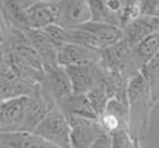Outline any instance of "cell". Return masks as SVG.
<instances>
[{
  "instance_id": "obj_1",
  "label": "cell",
  "mask_w": 159,
  "mask_h": 148,
  "mask_svg": "<svg viewBox=\"0 0 159 148\" xmlns=\"http://www.w3.org/2000/svg\"><path fill=\"white\" fill-rule=\"evenodd\" d=\"M127 97V126L136 148L144 146L149 127L151 112L155 104L152 101L148 83L141 72L129 81L126 89Z\"/></svg>"
},
{
  "instance_id": "obj_2",
  "label": "cell",
  "mask_w": 159,
  "mask_h": 148,
  "mask_svg": "<svg viewBox=\"0 0 159 148\" xmlns=\"http://www.w3.org/2000/svg\"><path fill=\"white\" fill-rule=\"evenodd\" d=\"M100 64L105 71L119 72L127 81H130L141 71L133 57V46L123 38L115 42L114 44L101 49Z\"/></svg>"
},
{
  "instance_id": "obj_3",
  "label": "cell",
  "mask_w": 159,
  "mask_h": 148,
  "mask_svg": "<svg viewBox=\"0 0 159 148\" xmlns=\"http://www.w3.org/2000/svg\"><path fill=\"white\" fill-rule=\"evenodd\" d=\"M33 132L56 148H71V127L68 118L56 104L50 108Z\"/></svg>"
},
{
  "instance_id": "obj_4",
  "label": "cell",
  "mask_w": 159,
  "mask_h": 148,
  "mask_svg": "<svg viewBox=\"0 0 159 148\" xmlns=\"http://www.w3.org/2000/svg\"><path fill=\"white\" fill-rule=\"evenodd\" d=\"M71 127V147L75 148H91L94 141L102 133H107L98 122V119L86 118L79 115H66Z\"/></svg>"
},
{
  "instance_id": "obj_5",
  "label": "cell",
  "mask_w": 159,
  "mask_h": 148,
  "mask_svg": "<svg viewBox=\"0 0 159 148\" xmlns=\"http://www.w3.org/2000/svg\"><path fill=\"white\" fill-rule=\"evenodd\" d=\"M71 81L73 93H87L102 82L105 71L100 62H86L64 67Z\"/></svg>"
},
{
  "instance_id": "obj_6",
  "label": "cell",
  "mask_w": 159,
  "mask_h": 148,
  "mask_svg": "<svg viewBox=\"0 0 159 148\" xmlns=\"http://www.w3.org/2000/svg\"><path fill=\"white\" fill-rule=\"evenodd\" d=\"M101 49H94L78 43H57V62L61 67L86 62H100Z\"/></svg>"
},
{
  "instance_id": "obj_7",
  "label": "cell",
  "mask_w": 159,
  "mask_h": 148,
  "mask_svg": "<svg viewBox=\"0 0 159 148\" xmlns=\"http://www.w3.org/2000/svg\"><path fill=\"white\" fill-rule=\"evenodd\" d=\"M91 20L87 0H58L57 25L62 28H78Z\"/></svg>"
},
{
  "instance_id": "obj_8",
  "label": "cell",
  "mask_w": 159,
  "mask_h": 148,
  "mask_svg": "<svg viewBox=\"0 0 159 148\" xmlns=\"http://www.w3.org/2000/svg\"><path fill=\"white\" fill-rule=\"evenodd\" d=\"M54 101L48 97L47 94L39 89L28 95L25 104V112H24V121H22V130L33 132L35 127L39 125V122L46 116V113L50 111V108L54 105Z\"/></svg>"
},
{
  "instance_id": "obj_9",
  "label": "cell",
  "mask_w": 159,
  "mask_h": 148,
  "mask_svg": "<svg viewBox=\"0 0 159 148\" xmlns=\"http://www.w3.org/2000/svg\"><path fill=\"white\" fill-rule=\"evenodd\" d=\"M40 87L56 103V105H58L72 93V86L68 73L65 68L61 65H57L53 69L44 72L43 81L40 82Z\"/></svg>"
},
{
  "instance_id": "obj_10",
  "label": "cell",
  "mask_w": 159,
  "mask_h": 148,
  "mask_svg": "<svg viewBox=\"0 0 159 148\" xmlns=\"http://www.w3.org/2000/svg\"><path fill=\"white\" fill-rule=\"evenodd\" d=\"M28 36L29 42L32 43L33 49L36 50L39 58L42 61V67L43 71L53 69L58 65L57 62V43L47 35L44 29H33V28H28L24 29Z\"/></svg>"
},
{
  "instance_id": "obj_11",
  "label": "cell",
  "mask_w": 159,
  "mask_h": 148,
  "mask_svg": "<svg viewBox=\"0 0 159 148\" xmlns=\"http://www.w3.org/2000/svg\"><path fill=\"white\" fill-rule=\"evenodd\" d=\"M26 98L28 95L2 100L0 103V132H11L22 129Z\"/></svg>"
},
{
  "instance_id": "obj_12",
  "label": "cell",
  "mask_w": 159,
  "mask_h": 148,
  "mask_svg": "<svg viewBox=\"0 0 159 148\" xmlns=\"http://www.w3.org/2000/svg\"><path fill=\"white\" fill-rule=\"evenodd\" d=\"M58 0H38L28 8L25 14L26 29H44L46 26L57 22Z\"/></svg>"
},
{
  "instance_id": "obj_13",
  "label": "cell",
  "mask_w": 159,
  "mask_h": 148,
  "mask_svg": "<svg viewBox=\"0 0 159 148\" xmlns=\"http://www.w3.org/2000/svg\"><path fill=\"white\" fill-rule=\"evenodd\" d=\"M0 148H56L35 132L11 130L0 132Z\"/></svg>"
},
{
  "instance_id": "obj_14",
  "label": "cell",
  "mask_w": 159,
  "mask_h": 148,
  "mask_svg": "<svg viewBox=\"0 0 159 148\" xmlns=\"http://www.w3.org/2000/svg\"><path fill=\"white\" fill-rule=\"evenodd\" d=\"M159 30V17H151V15L140 14L136 18L122 26L123 39L127 40L131 46L139 43L145 36L151 35Z\"/></svg>"
},
{
  "instance_id": "obj_15",
  "label": "cell",
  "mask_w": 159,
  "mask_h": 148,
  "mask_svg": "<svg viewBox=\"0 0 159 148\" xmlns=\"http://www.w3.org/2000/svg\"><path fill=\"white\" fill-rule=\"evenodd\" d=\"M38 0H0V11L11 26L26 29L25 14Z\"/></svg>"
},
{
  "instance_id": "obj_16",
  "label": "cell",
  "mask_w": 159,
  "mask_h": 148,
  "mask_svg": "<svg viewBox=\"0 0 159 148\" xmlns=\"http://www.w3.org/2000/svg\"><path fill=\"white\" fill-rule=\"evenodd\" d=\"M80 28L91 32L96 39L100 43V47L104 49L109 44H114L115 42L120 40L123 38V32L122 28L118 25H112V24L105 22H97V21H89V22L80 25Z\"/></svg>"
},
{
  "instance_id": "obj_17",
  "label": "cell",
  "mask_w": 159,
  "mask_h": 148,
  "mask_svg": "<svg viewBox=\"0 0 159 148\" xmlns=\"http://www.w3.org/2000/svg\"><path fill=\"white\" fill-rule=\"evenodd\" d=\"M58 108L62 111L65 115H79L86 116V118L97 119V115L89 101L86 93H72L58 104Z\"/></svg>"
},
{
  "instance_id": "obj_18",
  "label": "cell",
  "mask_w": 159,
  "mask_h": 148,
  "mask_svg": "<svg viewBox=\"0 0 159 148\" xmlns=\"http://www.w3.org/2000/svg\"><path fill=\"white\" fill-rule=\"evenodd\" d=\"M40 85L29 83L18 76H0V97L3 100L21 95H29L36 91Z\"/></svg>"
},
{
  "instance_id": "obj_19",
  "label": "cell",
  "mask_w": 159,
  "mask_h": 148,
  "mask_svg": "<svg viewBox=\"0 0 159 148\" xmlns=\"http://www.w3.org/2000/svg\"><path fill=\"white\" fill-rule=\"evenodd\" d=\"M159 51V30L145 36L139 43L133 46V57L137 65L141 69ZM141 72V71H140Z\"/></svg>"
},
{
  "instance_id": "obj_20",
  "label": "cell",
  "mask_w": 159,
  "mask_h": 148,
  "mask_svg": "<svg viewBox=\"0 0 159 148\" xmlns=\"http://www.w3.org/2000/svg\"><path fill=\"white\" fill-rule=\"evenodd\" d=\"M141 75L148 83L152 101L157 105L159 101V51L141 68Z\"/></svg>"
},
{
  "instance_id": "obj_21",
  "label": "cell",
  "mask_w": 159,
  "mask_h": 148,
  "mask_svg": "<svg viewBox=\"0 0 159 148\" xmlns=\"http://www.w3.org/2000/svg\"><path fill=\"white\" fill-rule=\"evenodd\" d=\"M87 2H89L90 11H91V20L90 21L112 24V25L119 26V21L108 11V8H107L104 0H87Z\"/></svg>"
},
{
  "instance_id": "obj_22",
  "label": "cell",
  "mask_w": 159,
  "mask_h": 148,
  "mask_svg": "<svg viewBox=\"0 0 159 148\" xmlns=\"http://www.w3.org/2000/svg\"><path fill=\"white\" fill-rule=\"evenodd\" d=\"M109 136H111L112 148H136L127 126L116 127L109 133Z\"/></svg>"
},
{
  "instance_id": "obj_23",
  "label": "cell",
  "mask_w": 159,
  "mask_h": 148,
  "mask_svg": "<svg viewBox=\"0 0 159 148\" xmlns=\"http://www.w3.org/2000/svg\"><path fill=\"white\" fill-rule=\"evenodd\" d=\"M137 15H140V0H125V4L119 15V26H125Z\"/></svg>"
},
{
  "instance_id": "obj_24",
  "label": "cell",
  "mask_w": 159,
  "mask_h": 148,
  "mask_svg": "<svg viewBox=\"0 0 159 148\" xmlns=\"http://www.w3.org/2000/svg\"><path fill=\"white\" fill-rule=\"evenodd\" d=\"M140 14L159 17V0H140Z\"/></svg>"
},
{
  "instance_id": "obj_25",
  "label": "cell",
  "mask_w": 159,
  "mask_h": 148,
  "mask_svg": "<svg viewBox=\"0 0 159 148\" xmlns=\"http://www.w3.org/2000/svg\"><path fill=\"white\" fill-rule=\"evenodd\" d=\"M10 28H11V25L6 21L4 15L0 11V44H6L8 32H10Z\"/></svg>"
},
{
  "instance_id": "obj_26",
  "label": "cell",
  "mask_w": 159,
  "mask_h": 148,
  "mask_svg": "<svg viewBox=\"0 0 159 148\" xmlns=\"http://www.w3.org/2000/svg\"><path fill=\"white\" fill-rule=\"evenodd\" d=\"M91 148H112V141H111V136H109V133H102L96 141H94V144Z\"/></svg>"
},
{
  "instance_id": "obj_27",
  "label": "cell",
  "mask_w": 159,
  "mask_h": 148,
  "mask_svg": "<svg viewBox=\"0 0 159 148\" xmlns=\"http://www.w3.org/2000/svg\"><path fill=\"white\" fill-rule=\"evenodd\" d=\"M2 100H3V98H2V97H0V103H2Z\"/></svg>"
},
{
  "instance_id": "obj_28",
  "label": "cell",
  "mask_w": 159,
  "mask_h": 148,
  "mask_svg": "<svg viewBox=\"0 0 159 148\" xmlns=\"http://www.w3.org/2000/svg\"><path fill=\"white\" fill-rule=\"evenodd\" d=\"M158 103H159V101H158Z\"/></svg>"
}]
</instances>
